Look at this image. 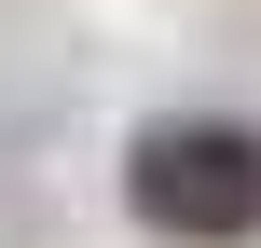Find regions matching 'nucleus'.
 I'll use <instances>...</instances> for the list:
<instances>
[{
	"label": "nucleus",
	"mask_w": 261,
	"mask_h": 248,
	"mask_svg": "<svg viewBox=\"0 0 261 248\" xmlns=\"http://www.w3.org/2000/svg\"><path fill=\"white\" fill-rule=\"evenodd\" d=\"M124 207L165 248H261V124L248 110H151L124 138Z\"/></svg>",
	"instance_id": "1"
}]
</instances>
